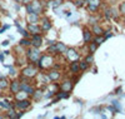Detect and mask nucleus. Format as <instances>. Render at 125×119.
<instances>
[{
  "label": "nucleus",
  "mask_w": 125,
  "mask_h": 119,
  "mask_svg": "<svg viewBox=\"0 0 125 119\" xmlns=\"http://www.w3.org/2000/svg\"><path fill=\"white\" fill-rule=\"evenodd\" d=\"M14 113H15L14 110H10V112H9V117H11V118H15V114H14Z\"/></svg>",
  "instance_id": "nucleus-27"
},
{
  "label": "nucleus",
  "mask_w": 125,
  "mask_h": 119,
  "mask_svg": "<svg viewBox=\"0 0 125 119\" xmlns=\"http://www.w3.org/2000/svg\"><path fill=\"white\" fill-rule=\"evenodd\" d=\"M43 29H44V30L50 29V23H49L48 19H44V20H43Z\"/></svg>",
  "instance_id": "nucleus-13"
},
{
  "label": "nucleus",
  "mask_w": 125,
  "mask_h": 119,
  "mask_svg": "<svg viewBox=\"0 0 125 119\" xmlns=\"http://www.w3.org/2000/svg\"><path fill=\"white\" fill-rule=\"evenodd\" d=\"M35 73H36V70L34 68H30V67L29 68H25L23 70V75H24V77H34Z\"/></svg>",
  "instance_id": "nucleus-4"
},
{
  "label": "nucleus",
  "mask_w": 125,
  "mask_h": 119,
  "mask_svg": "<svg viewBox=\"0 0 125 119\" xmlns=\"http://www.w3.org/2000/svg\"><path fill=\"white\" fill-rule=\"evenodd\" d=\"M20 92V90H19ZM25 98V95L23 94V92H20V94H16V99L18 100H21V99H24Z\"/></svg>",
  "instance_id": "nucleus-20"
},
{
  "label": "nucleus",
  "mask_w": 125,
  "mask_h": 119,
  "mask_svg": "<svg viewBox=\"0 0 125 119\" xmlns=\"http://www.w3.org/2000/svg\"><path fill=\"white\" fill-rule=\"evenodd\" d=\"M38 14H31V15H29V21H31V23H35V21L38 20V16H36Z\"/></svg>",
  "instance_id": "nucleus-16"
},
{
  "label": "nucleus",
  "mask_w": 125,
  "mask_h": 119,
  "mask_svg": "<svg viewBox=\"0 0 125 119\" xmlns=\"http://www.w3.org/2000/svg\"><path fill=\"white\" fill-rule=\"evenodd\" d=\"M51 58H49V57H43L39 61H38V65L40 67V68H45V67H49L50 64H51Z\"/></svg>",
  "instance_id": "nucleus-1"
},
{
  "label": "nucleus",
  "mask_w": 125,
  "mask_h": 119,
  "mask_svg": "<svg viewBox=\"0 0 125 119\" xmlns=\"http://www.w3.org/2000/svg\"><path fill=\"white\" fill-rule=\"evenodd\" d=\"M0 105H1L3 108H8V109H9V108H11V105H10L8 102H1V103H0Z\"/></svg>",
  "instance_id": "nucleus-19"
},
{
  "label": "nucleus",
  "mask_w": 125,
  "mask_h": 119,
  "mask_svg": "<svg viewBox=\"0 0 125 119\" xmlns=\"http://www.w3.org/2000/svg\"><path fill=\"white\" fill-rule=\"evenodd\" d=\"M31 44H33L35 48L40 47V44H41V36L39 34H34L33 35V39H31Z\"/></svg>",
  "instance_id": "nucleus-3"
},
{
  "label": "nucleus",
  "mask_w": 125,
  "mask_h": 119,
  "mask_svg": "<svg viewBox=\"0 0 125 119\" xmlns=\"http://www.w3.org/2000/svg\"><path fill=\"white\" fill-rule=\"evenodd\" d=\"M66 96H68V93H66V92H64L62 94H59V95H58V98L60 99V98H66Z\"/></svg>",
  "instance_id": "nucleus-23"
},
{
  "label": "nucleus",
  "mask_w": 125,
  "mask_h": 119,
  "mask_svg": "<svg viewBox=\"0 0 125 119\" xmlns=\"http://www.w3.org/2000/svg\"><path fill=\"white\" fill-rule=\"evenodd\" d=\"M18 29H19V31H20V34H23L24 36H28V33H26V31H25L24 29H21V28H20L19 25H18Z\"/></svg>",
  "instance_id": "nucleus-22"
},
{
  "label": "nucleus",
  "mask_w": 125,
  "mask_h": 119,
  "mask_svg": "<svg viewBox=\"0 0 125 119\" xmlns=\"http://www.w3.org/2000/svg\"><path fill=\"white\" fill-rule=\"evenodd\" d=\"M93 31H94L96 35H101V34H103V29H101L100 26H98V25H95V26L93 28Z\"/></svg>",
  "instance_id": "nucleus-12"
},
{
  "label": "nucleus",
  "mask_w": 125,
  "mask_h": 119,
  "mask_svg": "<svg viewBox=\"0 0 125 119\" xmlns=\"http://www.w3.org/2000/svg\"><path fill=\"white\" fill-rule=\"evenodd\" d=\"M83 3H84V1H83V0H76L75 5H76V6H81V5H83Z\"/></svg>",
  "instance_id": "nucleus-26"
},
{
  "label": "nucleus",
  "mask_w": 125,
  "mask_h": 119,
  "mask_svg": "<svg viewBox=\"0 0 125 119\" xmlns=\"http://www.w3.org/2000/svg\"><path fill=\"white\" fill-rule=\"evenodd\" d=\"M95 49H96V44H95V43H91V44H90V50L94 51Z\"/></svg>",
  "instance_id": "nucleus-24"
},
{
  "label": "nucleus",
  "mask_w": 125,
  "mask_h": 119,
  "mask_svg": "<svg viewBox=\"0 0 125 119\" xmlns=\"http://www.w3.org/2000/svg\"><path fill=\"white\" fill-rule=\"evenodd\" d=\"M101 43H103V39H101V38H96V39H95V44H96V45L101 44Z\"/></svg>",
  "instance_id": "nucleus-25"
},
{
  "label": "nucleus",
  "mask_w": 125,
  "mask_h": 119,
  "mask_svg": "<svg viewBox=\"0 0 125 119\" xmlns=\"http://www.w3.org/2000/svg\"><path fill=\"white\" fill-rule=\"evenodd\" d=\"M86 68H88V63H86V61L79 63V69H81V70H85Z\"/></svg>",
  "instance_id": "nucleus-17"
},
{
  "label": "nucleus",
  "mask_w": 125,
  "mask_h": 119,
  "mask_svg": "<svg viewBox=\"0 0 125 119\" xmlns=\"http://www.w3.org/2000/svg\"><path fill=\"white\" fill-rule=\"evenodd\" d=\"M85 61H86V63H88V64H89V63H91V61H93V57H88V58H86V60H85Z\"/></svg>",
  "instance_id": "nucleus-30"
},
{
  "label": "nucleus",
  "mask_w": 125,
  "mask_h": 119,
  "mask_svg": "<svg viewBox=\"0 0 125 119\" xmlns=\"http://www.w3.org/2000/svg\"><path fill=\"white\" fill-rule=\"evenodd\" d=\"M70 70L74 71V73L78 71V70H79V63H78V61H74V63H73L71 65H70Z\"/></svg>",
  "instance_id": "nucleus-11"
},
{
  "label": "nucleus",
  "mask_w": 125,
  "mask_h": 119,
  "mask_svg": "<svg viewBox=\"0 0 125 119\" xmlns=\"http://www.w3.org/2000/svg\"><path fill=\"white\" fill-rule=\"evenodd\" d=\"M10 89H11L13 93H18L20 90V83L19 82H13L11 85H10Z\"/></svg>",
  "instance_id": "nucleus-6"
},
{
  "label": "nucleus",
  "mask_w": 125,
  "mask_h": 119,
  "mask_svg": "<svg viewBox=\"0 0 125 119\" xmlns=\"http://www.w3.org/2000/svg\"><path fill=\"white\" fill-rule=\"evenodd\" d=\"M120 12H121V13H125V3L120 6Z\"/></svg>",
  "instance_id": "nucleus-28"
},
{
  "label": "nucleus",
  "mask_w": 125,
  "mask_h": 119,
  "mask_svg": "<svg viewBox=\"0 0 125 119\" xmlns=\"http://www.w3.org/2000/svg\"><path fill=\"white\" fill-rule=\"evenodd\" d=\"M60 88H61L62 90H64V92H69V90L71 89V83H70V82H65V83H62Z\"/></svg>",
  "instance_id": "nucleus-8"
},
{
  "label": "nucleus",
  "mask_w": 125,
  "mask_h": 119,
  "mask_svg": "<svg viewBox=\"0 0 125 119\" xmlns=\"http://www.w3.org/2000/svg\"><path fill=\"white\" fill-rule=\"evenodd\" d=\"M68 57H69V59H73V60H76L78 58H79V54L75 51V50H73V49H70L69 51H68Z\"/></svg>",
  "instance_id": "nucleus-7"
},
{
  "label": "nucleus",
  "mask_w": 125,
  "mask_h": 119,
  "mask_svg": "<svg viewBox=\"0 0 125 119\" xmlns=\"http://www.w3.org/2000/svg\"><path fill=\"white\" fill-rule=\"evenodd\" d=\"M8 28H9V25H4L1 29H0V33H3V31H4V30H6Z\"/></svg>",
  "instance_id": "nucleus-29"
},
{
  "label": "nucleus",
  "mask_w": 125,
  "mask_h": 119,
  "mask_svg": "<svg viewBox=\"0 0 125 119\" xmlns=\"http://www.w3.org/2000/svg\"><path fill=\"white\" fill-rule=\"evenodd\" d=\"M30 105V102L26 100V99H21V100H18L16 103V107L19 108V109H26V108Z\"/></svg>",
  "instance_id": "nucleus-2"
},
{
  "label": "nucleus",
  "mask_w": 125,
  "mask_h": 119,
  "mask_svg": "<svg viewBox=\"0 0 125 119\" xmlns=\"http://www.w3.org/2000/svg\"><path fill=\"white\" fill-rule=\"evenodd\" d=\"M28 53H29V54H28L29 58H30L31 60H33V61H36V60H38V58H39V55H40V54L38 53V50H36V49H34V50H29Z\"/></svg>",
  "instance_id": "nucleus-5"
},
{
  "label": "nucleus",
  "mask_w": 125,
  "mask_h": 119,
  "mask_svg": "<svg viewBox=\"0 0 125 119\" xmlns=\"http://www.w3.org/2000/svg\"><path fill=\"white\" fill-rule=\"evenodd\" d=\"M0 60H3V55H0Z\"/></svg>",
  "instance_id": "nucleus-31"
},
{
  "label": "nucleus",
  "mask_w": 125,
  "mask_h": 119,
  "mask_svg": "<svg viewBox=\"0 0 125 119\" xmlns=\"http://www.w3.org/2000/svg\"><path fill=\"white\" fill-rule=\"evenodd\" d=\"M59 77H60V74H59L58 71H55V70H54V71H50V73H49V78H50L51 80H55V79H58Z\"/></svg>",
  "instance_id": "nucleus-10"
},
{
  "label": "nucleus",
  "mask_w": 125,
  "mask_h": 119,
  "mask_svg": "<svg viewBox=\"0 0 125 119\" xmlns=\"http://www.w3.org/2000/svg\"><path fill=\"white\" fill-rule=\"evenodd\" d=\"M20 44H21V45H30L31 41H29V40H26V39H23L21 41H20Z\"/></svg>",
  "instance_id": "nucleus-21"
},
{
  "label": "nucleus",
  "mask_w": 125,
  "mask_h": 119,
  "mask_svg": "<svg viewBox=\"0 0 125 119\" xmlns=\"http://www.w3.org/2000/svg\"><path fill=\"white\" fill-rule=\"evenodd\" d=\"M29 30H30L33 34H39V33H40V28L36 26V25H29Z\"/></svg>",
  "instance_id": "nucleus-9"
},
{
  "label": "nucleus",
  "mask_w": 125,
  "mask_h": 119,
  "mask_svg": "<svg viewBox=\"0 0 125 119\" xmlns=\"http://www.w3.org/2000/svg\"><path fill=\"white\" fill-rule=\"evenodd\" d=\"M90 39H91V35H90V33H89L88 30H85V31H84V40L88 43V41H90Z\"/></svg>",
  "instance_id": "nucleus-14"
},
{
  "label": "nucleus",
  "mask_w": 125,
  "mask_h": 119,
  "mask_svg": "<svg viewBox=\"0 0 125 119\" xmlns=\"http://www.w3.org/2000/svg\"><path fill=\"white\" fill-rule=\"evenodd\" d=\"M55 49H56V50H59V51H61V53L66 50V48H65V45H64V44H60V43H59V44L56 45V48H55Z\"/></svg>",
  "instance_id": "nucleus-15"
},
{
  "label": "nucleus",
  "mask_w": 125,
  "mask_h": 119,
  "mask_svg": "<svg viewBox=\"0 0 125 119\" xmlns=\"http://www.w3.org/2000/svg\"><path fill=\"white\" fill-rule=\"evenodd\" d=\"M8 86V82L6 80H0V89H4V88H6Z\"/></svg>",
  "instance_id": "nucleus-18"
}]
</instances>
